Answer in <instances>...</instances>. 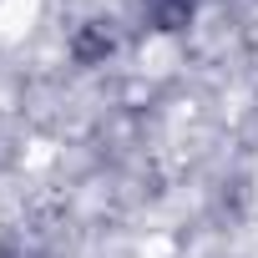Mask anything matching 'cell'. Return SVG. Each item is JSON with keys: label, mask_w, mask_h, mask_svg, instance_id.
Listing matches in <instances>:
<instances>
[{"label": "cell", "mask_w": 258, "mask_h": 258, "mask_svg": "<svg viewBox=\"0 0 258 258\" xmlns=\"http://www.w3.org/2000/svg\"><path fill=\"white\" fill-rule=\"evenodd\" d=\"M66 46H71V61L96 66V61H106V56L116 51V31H111L106 21H86V26H76V36H71Z\"/></svg>", "instance_id": "obj_1"}]
</instances>
